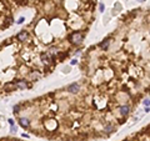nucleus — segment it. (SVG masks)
<instances>
[{
  "instance_id": "nucleus-15",
  "label": "nucleus",
  "mask_w": 150,
  "mask_h": 141,
  "mask_svg": "<svg viewBox=\"0 0 150 141\" xmlns=\"http://www.w3.org/2000/svg\"><path fill=\"white\" fill-rule=\"evenodd\" d=\"M144 105H150V100H144Z\"/></svg>"
},
{
  "instance_id": "nucleus-16",
  "label": "nucleus",
  "mask_w": 150,
  "mask_h": 141,
  "mask_svg": "<svg viewBox=\"0 0 150 141\" xmlns=\"http://www.w3.org/2000/svg\"><path fill=\"white\" fill-rule=\"evenodd\" d=\"M75 64H78V60H71V65H75Z\"/></svg>"
},
{
  "instance_id": "nucleus-6",
  "label": "nucleus",
  "mask_w": 150,
  "mask_h": 141,
  "mask_svg": "<svg viewBox=\"0 0 150 141\" xmlns=\"http://www.w3.org/2000/svg\"><path fill=\"white\" fill-rule=\"evenodd\" d=\"M4 89H5L6 91H13V90H15V89H16L15 83H6L5 86H4Z\"/></svg>"
},
{
  "instance_id": "nucleus-9",
  "label": "nucleus",
  "mask_w": 150,
  "mask_h": 141,
  "mask_svg": "<svg viewBox=\"0 0 150 141\" xmlns=\"http://www.w3.org/2000/svg\"><path fill=\"white\" fill-rule=\"evenodd\" d=\"M41 59H43V61L46 63V64L51 61V56H49L48 54H41Z\"/></svg>"
},
{
  "instance_id": "nucleus-10",
  "label": "nucleus",
  "mask_w": 150,
  "mask_h": 141,
  "mask_svg": "<svg viewBox=\"0 0 150 141\" xmlns=\"http://www.w3.org/2000/svg\"><path fill=\"white\" fill-rule=\"evenodd\" d=\"M112 129H114V127H112L111 125H106V126H105V131H106V132H111Z\"/></svg>"
},
{
  "instance_id": "nucleus-8",
  "label": "nucleus",
  "mask_w": 150,
  "mask_h": 141,
  "mask_svg": "<svg viewBox=\"0 0 150 141\" xmlns=\"http://www.w3.org/2000/svg\"><path fill=\"white\" fill-rule=\"evenodd\" d=\"M109 44H110V40L108 39V40H105V41H103V43H100V44H99V46H100L101 49H104V50H106V49L109 48Z\"/></svg>"
},
{
  "instance_id": "nucleus-17",
  "label": "nucleus",
  "mask_w": 150,
  "mask_h": 141,
  "mask_svg": "<svg viewBox=\"0 0 150 141\" xmlns=\"http://www.w3.org/2000/svg\"><path fill=\"white\" fill-rule=\"evenodd\" d=\"M100 11H104V5L100 4Z\"/></svg>"
},
{
  "instance_id": "nucleus-12",
  "label": "nucleus",
  "mask_w": 150,
  "mask_h": 141,
  "mask_svg": "<svg viewBox=\"0 0 150 141\" xmlns=\"http://www.w3.org/2000/svg\"><path fill=\"white\" fill-rule=\"evenodd\" d=\"M31 76H34V77H36V79H39V77H40V74H38V72L35 74V72H33V74H31Z\"/></svg>"
},
{
  "instance_id": "nucleus-7",
  "label": "nucleus",
  "mask_w": 150,
  "mask_h": 141,
  "mask_svg": "<svg viewBox=\"0 0 150 141\" xmlns=\"http://www.w3.org/2000/svg\"><path fill=\"white\" fill-rule=\"evenodd\" d=\"M119 110H120V114H121L123 116H125V115L129 114V106H128V105H123V106H120Z\"/></svg>"
},
{
  "instance_id": "nucleus-4",
  "label": "nucleus",
  "mask_w": 150,
  "mask_h": 141,
  "mask_svg": "<svg viewBox=\"0 0 150 141\" xmlns=\"http://www.w3.org/2000/svg\"><path fill=\"white\" fill-rule=\"evenodd\" d=\"M68 90H69V92H71V94H76V92L79 91V85H78V84H71V85L68 88Z\"/></svg>"
},
{
  "instance_id": "nucleus-14",
  "label": "nucleus",
  "mask_w": 150,
  "mask_h": 141,
  "mask_svg": "<svg viewBox=\"0 0 150 141\" xmlns=\"http://www.w3.org/2000/svg\"><path fill=\"white\" fill-rule=\"evenodd\" d=\"M10 130H11V132H15V131H16V126L11 125V129H10Z\"/></svg>"
},
{
  "instance_id": "nucleus-13",
  "label": "nucleus",
  "mask_w": 150,
  "mask_h": 141,
  "mask_svg": "<svg viewBox=\"0 0 150 141\" xmlns=\"http://www.w3.org/2000/svg\"><path fill=\"white\" fill-rule=\"evenodd\" d=\"M24 20H25L24 18H20V19L18 20V24H23V23H24Z\"/></svg>"
},
{
  "instance_id": "nucleus-2",
  "label": "nucleus",
  "mask_w": 150,
  "mask_h": 141,
  "mask_svg": "<svg viewBox=\"0 0 150 141\" xmlns=\"http://www.w3.org/2000/svg\"><path fill=\"white\" fill-rule=\"evenodd\" d=\"M15 86H16V89L25 90V89L28 88V84H26V81H25V80H18V81L15 83Z\"/></svg>"
},
{
  "instance_id": "nucleus-5",
  "label": "nucleus",
  "mask_w": 150,
  "mask_h": 141,
  "mask_svg": "<svg viewBox=\"0 0 150 141\" xmlns=\"http://www.w3.org/2000/svg\"><path fill=\"white\" fill-rule=\"evenodd\" d=\"M28 39V33L26 31H20L18 34V40H20V41H25Z\"/></svg>"
},
{
  "instance_id": "nucleus-3",
  "label": "nucleus",
  "mask_w": 150,
  "mask_h": 141,
  "mask_svg": "<svg viewBox=\"0 0 150 141\" xmlns=\"http://www.w3.org/2000/svg\"><path fill=\"white\" fill-rule=\"evenodd\" d=\"M19 124H20V126L24 127V129H28L30 126V123H29V120L26 117H20L19 119Z\"/></svg>"
},
{
  "instance_id": "nucleus-11",
  "label": "nucleus",
  "mask_w": 150,
  "mask_h": 141,
  "mask_svg": "<svg viewBox=\"0 0 150 141\" xmlns=\"http://www.w3.org/2000/svg\"><path fill=\"white\" fill-rule=\"evenodd\" d=\"M19 109H20V105H16V106H14V112H19V111H20Z\"/></svg>"
},
{
  "instance_id": "nucleus-1",
  "label": "nucleus",
  "mask_w": 150,
  "mask_h": 141,
  "mask_svg": "<svg viewBox=\"0 0 150 141\" xmlns=\"http://www.w3.org/2000/svg\"><path fill=\"white\" fill-rule=\"evenodd\" d=\"M83 40H84V34L80 33V31L74 33V34H71V36H70V41H71L73 44H76V45L80 44Z\"/></svg>"
}]
</instances>
